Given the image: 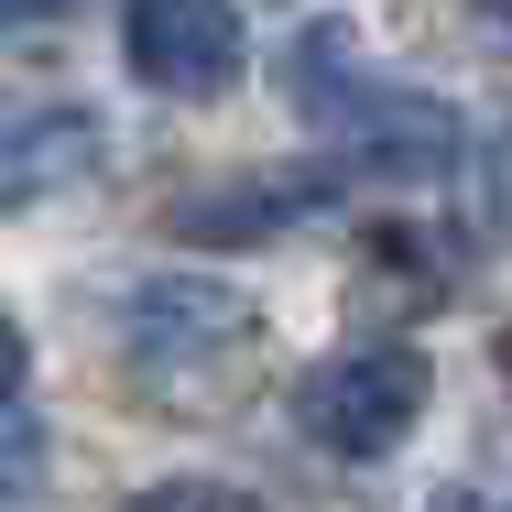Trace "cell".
<instances>
[{
	"label": "cell",
	"instance_id": "cell-7",
	"mask_svg": "<svg viewBox=\"0 0 512 512\" xmlns=\"http://www.w3.org/2000/svg\"><path fill=\"white\" fill-rule=\"evenodd\" d=\"M502 382H512V327H502Z\"/></svg>",
	"mask_w": 512,
	"mask_h": 512
},
{
	"label": "cell",
	"instance_id": "cell-6",
	"mask_svg": "<svg viewBox=\"0 0 512 512\" xmlns=\"http://www.w3.org/2000/svg\"><path fill=\"white\" fill-rule=\"evenodd\" d=\"M11 11H22V22H44V11H66V0H11Z\"/></svg>",
	"mask_w": 512,
	"mask_h": 512
},
{
	"label": "cell",
	"instance_id": "cell-2",
	"mask_svg": "<svg viewBox=\"0 0 512 512\" xmlns=\"http://www.w3.org/2000/svg\"><path fill=\"white\" fill-rule=\"evenodd\" d=\"M414 414H425V349H393V338L338 349V360H316L306 382H295V425H306L316 447H338V458L404 447Z\"/></svg>",
	"mask_w": 512,
	"mask_h": 512
},
{
	"label": "cell",
	"instance_id": "cell-5",
	"mask_svg": "<svg viewBox=\"0 0 512 512\" xmlns=\"http://www.w3.org/2000/svg\"><path fill=\"white\" fill-rule=\"evenodd\" d=\"M11 393H22V327L0 316V404H11Z\"/></svg>",
	"mask_w": 512,
	"mask_h": 512
},
{
	"label": "cell",
	"instance_id": "cell-8",
	"mask_svg": "<svg viewBox=\"0 0 512 512\" xmlns=\"http://www.w3.org/2000/svg\"><path fill=\"white\" fill-rule=\"evenodd\" d=\"M502 22H512V0H502Z\"/></svg>",
	"mask_w": 512,
	"mask_h": 512
},
{
	"label": "cell",
	"instance_id": "cell-4",
	"mask_svg": "<svg viewBox=\"0 0 512 512\" xmlns=\"http://www.w3.org/2000/svg\"><path fill=\"white\" fill-rule=\"evenodd\" d=\"M316 197H327V175H295V186H240V197H186V207H175V229H186V240H251V229L306 218Z\"/></svg>",
	"mask_w": 512,
	"mask_h": 512
},
{
	"label": "cell",
	"instance_id": "cell-3",
	"mask_svg": "<svg viewBox=\"0 0 512 512\" xmlns=\"http://www.w3.org/2000/svg\"><path fill=\"white\" fill-rule=\"evenodd\" d=\"M120 55L164 99H218L240 77V11L229 0H131L120 11Z\"/></svg>",
	"mask_w": 512,
	"mask_h": 512
},
{
	"label": "cell",
	"instance_id": "cell-1",
	"mask_svg": "<svg viewBox=\"0 0 512 512\" xmlns=\"http://www.w3.org/2000/svg\"><path fill=\"white\" fill-rule=\"evenodd\" d=\"M251 360H262V316L240 306L229 284H207V273H164V284L131 295V382L164 393L175 414L229 404V393L251 382Z\"/></svg>",
	"mask_w": 512,
	"mask_h": 512
}]
</instances>
